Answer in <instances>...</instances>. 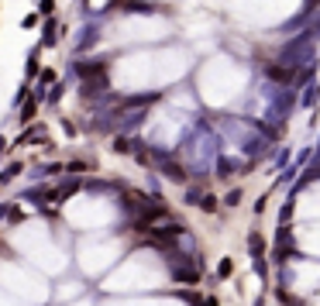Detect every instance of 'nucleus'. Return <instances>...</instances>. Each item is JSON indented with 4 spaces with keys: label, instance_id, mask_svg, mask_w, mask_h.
Wrapping results in <instances>:
<instances>
[{
    "label": "nucleus",
    "instance_id": "f03ea898",
    "mask_svg": "<svg viewBox=\"0 0 320 306\" xmlns=\"http://www.w3.org/2000/svg\"><path fill=\"white\" fill-rule=\"evenodd\" d=\"M310 3H320V0H310Z\"/></svg>",
    "mask_w": 320,
    "mask_h": 306
},
{
    "label": "nucleus",
    "instance_id": "f257e3e1",
    "mask_svg": "<svg viewBox=\"0 0 320 306\" xmlns=\"http://www.w3.org/2000/svg\"><path fill=\"white\" fill-rule=\"evenodd\" d=\"M200 207H203L207 214H214V210H217V200H214V196H203V203H200Z\"/></svg>",
    "mask_w": 320,
    "mask_h": 306
}]
</instances>
